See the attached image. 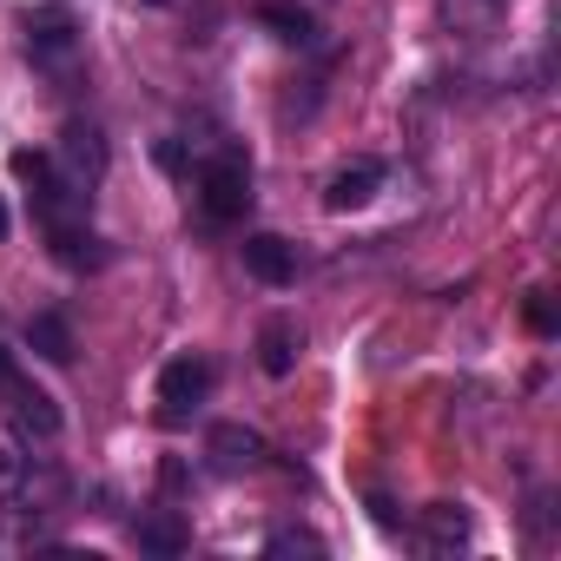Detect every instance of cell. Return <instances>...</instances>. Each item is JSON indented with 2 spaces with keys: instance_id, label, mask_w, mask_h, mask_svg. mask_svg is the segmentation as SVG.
I'll return each instance as SVG.
<instances>
[{
  "instance_id": "obj_1",
  "label": "cell",
  "mask_w": 561,
  "mask_h": 561,
  "mask_svg": "<svg viewBox=\"0 0 561 561\" xmlns=\"http://www.w3.org/2000/svg\"><path fill=\"white\" fill-rule=\"evenodd\" d=\"M251 159L244 152H218V159H205L198 165V211H205V225H238L244 211H251Z\"/></svg>"
},
{
  "instance_id": "obj_2",
  "label": "cell",
  "mask_w": 561,
  "mask_h": 561,
  "mask_svg": "<svg viewBox=\"0 0 561 561\" xmlns=\"http://www.w3.org/2000/svg\"><path fill=\"white\" fill-rule=\"evenodd\" d=\"M205 397H211V357L179 351V357L159 370V423H192Z\"/></svg>"
},
{
  "instance_id": "obj_3",
  "label": "cell",
  "mask_w": 561,
  "mask_h": 561,
  "mask_svg": "<svg viewBox=\"0 0 561 561\" xmlns=\"http://www.w3.org/2000/svg\"><path fill=\"white\" fill-rule=\"evenodd\" d=\"M21 27H27L34 67H73V60H80V21H73V14H60V8H27Z\"/></svg>"
},
{
  "instance_id": "obj_4",
  "label": "cell",
  "mask_w": 561,
  "mask_h": 561,
  "mask_svg": "<svg viewBox=\"0 0 561 561\" xmlns=\"http://www.w3.org/2000/svg\"><path fill=\"white\" fill-rule=\"evenodd\" d=\"M0 397H8V410H14V430L21 436H41V443H54L60 436V403L41 390V383H27V377H8V383H0Z\"/></svg>"
},
{
  "instance_id": "obj_5",
  "label": "cell",
  "mask_w": 561,
  "mask_h": 561,
  "mask_svg": "<svg viewBox=\"0 0 561 561\" xmlns=\"http://www.w3.org/2000/svg\"><path fill=\"white\" fill-rule=\"evenodd\" d=\"M251 351H257V370L264 377H291L298 370V351H305V324L291 311H277V318L257 324V344Z\"/></svg>"
},
{
  "instance_id": "obj_6",
  "label": "cell",
  "mask_w": 561,
  "mask_h": 561,
  "mask_svg": "<svg viewBox=\"0 0 561 561\" xmlns=\"http://www.w3.org/2000/svg\"><path fill=\"white\" fill-rule=\"evenodd\" d=\"M205 456H211L218 476H244V469L264 462V436L244 430V423H211V430H205Z\"/></svg>"
},
{
  "instance_id": "obj_7",
  "label": "cell",
  "mask_w": 561,
  "mask_h": 561,
  "mask_svg": "<svg viewBox=\"0 0 561 561\" xmlns=\"http://www.w3.org/2000/svg\"><path fill=\"white\" fill-rule=\"evenodd\" d=\"M238 251H244V271L257 277V285H271V291H285L291 277H298V251L277 238V231H251Z\"/></svg>"
},
{
  "instance_id": "obj_8",
  "label": "cell",
  "mask_w": 561,
  "mask_h": 561,
  "mask_svg": "<svg viewBox=\"0 0 561 561\" xmlns=\"http://www.w3.org/2000/svg\"><path fill=\"white\" fill-rule=\"evenodd\" d=\"M377 192H383V159H351V165L331 172L324 205H331V211H357V205H370Z\"/></svg>"
},
{
  "instance_id": "obj_9",
  "label": "cell",
  "mask_w": 561,
  "mask_h": 561,
  "mask_svg": "<svg viewBox=\"0 0 561 561\" xmlns=\"http://www.w3.org/2000/svg\"><path fill=\"white\" fill-rule=\"evenodd\" d=\"M133 541H139V554L172 561V554H185V548H192V522H185L179 508H152V515H139V522H133Z\"/></svg>"
},
{
  "instance_id": "obj_10",
  "label": "cell",
  "mask_w": 561,
  "mask_h": 561,
  "mask_svg": "<svg viewBox=\"0 0 561 561\" xmlns=\"http://www.w3.org/2000/svg\"><path fill=\"white\" fill-rule=\"evenodd\" d=\"M257 27H271V41H285V47H311L318 41V21L298 8V0H257Z\"/></svg>"
},
{
  "instance_id": "obj_11",
  "label": "cell",
  "mask_w": 561,
  "mask_h": 561,
  "mask_svg": "<svg viewBox=\"0 0 561 561\" xmlns=\"http://www.w3.org/2000/svg\"><path fill=\"white\" fill-rule=\"evenodd\" d=\"M60 159H67V179L73 185H100V172H106V146H100V133L93 126H67V139H60Z\"/></svg>"
},
{
  "instance_id": "obj_12",
  "label": "cell",
  "mask_w": 561,
  "mask_h": 561,
  "mask_svg": "<svg viewBox=\"0 0 561 561\" xmlns=\"http://www.w3.org/2000/svg\"><path fill=\"white\" fill-rule=\"evenodd\" d=\"M47 244H54V257L67 264V271H93V264H106V244L93 238V225L80 218V225H54L47 231Z\"/></svg>"
},
{
  "instance_id": "obj_13",
  "label": "cell",
  "mask_w": 561,
  "mask_h": 561,
  "mask_svg": "<svg viewBox=\"0 0 561 561\" xmlns=\"http://www.w3.org/2000/svg\"><path fill=\"white\" fill-rule=\"evenodd\" d=\"M27 351H34L41 364H73V324H67L60 311H34V318H27Z\"/></svg>"
},
{
  "instance_id": "obj_14",
  "label": "cell",
  "mask_w": 561,
  "mask_h": 561,
  "mask_svg": "<svg viewBox=\"0 0 561 561\" xmlns=\"http://www.w3.org/2000/svg\"><path fill=\"white\" fill-rule=\"evenodd\" d=\"M423 541H430V548H456V541H469V515H462V502H430V508H423Z\"/></svg>"
},
{
  "instance_id": "obj_15",
  "label": "cell",
  "mask_w": 561,
  "mask_h": 561,
  "mask_svg": "<svg viewBox=\"0 0 561 561\" xmlns=\"http://www.w3.org/2000/svg\"><path fill=\"white\" fill-rule=\"evenodd\" d=\"M522 324H528L535 337H554V331H561V324H554V305H548V291H528V298H522Z\"/></svg>"
},
{
  "instance_id": "obj_16",
  "label": "cell",
  "mask_w": 561,
  "mask_h": 561,
  "mask_svg": "<svg viewBox=\"0 0 561 561\" xmlns=\"http://www.w3.org/2000/svg\"><path fill=\"white\" fill-rule=\"evenodd\" d=\"M8 172H14L21 185H41V179L54 172V159H47V152H27V146H21V152H8Z\"/></svg>"
},
{
  "instance_id": "obj_17",
  "label": "cell",
  "mask_w": 561,
  "mask_h": 561,
  "mask_svg": "<svg viewBox=\"0 0 561 561\" xmlns=\"http://www.w3.org/2000/svg\"><path fill=\"white\" fill-rule=\"evenodd\" d=\"M264 554H324V541L305 535V528H298V535L285 528V535H271V541H264Z\"/></svg>"
},
{
  "instance_id": "obj_18",
  "label": "cell",
  "mask_w": 561,
  "mask_h": 561,
  "mask_svg": "<svg viewBox=\"0 0 561 561\" xmlns=\"http://www.w3.org/2000/svg\"><path fill=\"white\" fill-rule=\"evenodd\" d=\"M152 165L172 172V179H185V146H179V139H159V146H152Z\"/></svg>"
},
{
  "instance_id": "obj_19",
  "label": "cell",
  "mask_w": 561,
  "mask_h": 561,
  "mask_svg": "<svg viewBox=\"0 0 561 561\" xmlns=\"http://www.w3.org/2000/svg\"><path fill=\"white\" fill-rule=\"evenodd\" d=\"M159 489H165V495H179V489H185V462H179V456H165V462H159Z\"/></svg>"
},
{
  "instance_id": "obj_20",
  "label": "cell",
  "mask_w": 561,
  "mask_h": 561,
  "mask_svg": "<svg viewBox=\"0 0 561 561\" xmlns=\"http://www.w3.org/2000/svg\"><path fill=\"white\" fill-rule=\"evenodd\" d=\"M8 231H14V211H8V198H0V244H8Z\"/></svg>"
},
{
  "instance_id": "obj_21",
  "label": "cell",
  "mask_w": 561,
  "mask_h": 561,
  "mask_svg": "<svg viewBox=\"0 0 561 561\" xmlns=\"http://www.w3.org/2000/svg\"><path fill=\"white\" fill-rule=\"evenodd\" d=\"M8 377H21V364H14L8 351H0V383H8Z\"/></svg>"
},
{
  "instance_id": "obj_22",
  "label": "cell",
  "mask_w": 561,
  "mask_h": 561,
  "mask_svg": "<svg viewBox=\"0 0 561 561\" xmlns=\"http://www.w3.org/2000/svg\"><path fill=\"white\" fill-rule=\"evenodd\" d=\"M152 8H165V0H152Z\"/></svg>"
}]
</instances>
